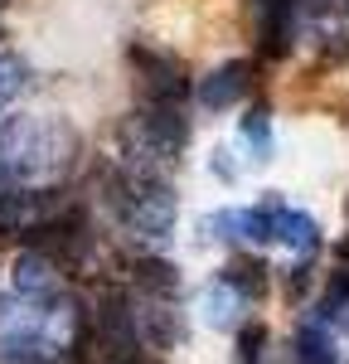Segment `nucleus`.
Instances as JSON below:
<instances>
[{
  "mask_svg": "<svg viewBox=\"0 0 349 364\" xmlns=\"http://www.w3.org/2000/svg\"><path fill=\"white\" fill-rule=\"evenodd\" d=\"M218 277L228 282L233 291H243L248 301H262V296L272 291V267H267L262 257H253V252H238V257H233Z\"/></svg>",
  "mask_w": 349,
  "mask_h": 364,
  "instance_id": "10",
  "label": "nucleus"
},
{
  "mask_svg": "<svg viewBox=\"0 0 349 364\" xmlns=\"http://www.w3.org/2000/svg\"><path fill=\"white\" fill-rule=\"evenodd\" d=\"M209 170H214V175H218L223 185H233V180H238V166H233V151H228V146H218V151H214Z\"/></svg>",
  "mask_w": 349,
  "mask_h": 364,
  "instance_id": "17",
  "label": "nucleus"
},
{
  "mask_svg": "<svg viewBox=\"0 0 349 364\" xmlns=\"http://www.w3.org/2000/svg\"><path fill=\"white\" fill-rule=\"evenodd\" d=\"M5 5H10V0H0V10H5Z\"/></svg>",
  "mask_w": 349,
  "mask_h": 364,
  "instance_id": "19",
  "label": "nucleus"
},
{
  "mask_svg": "<svg viewBox=\"0 0 349 364\" xmlns=\"http://www.w3.org/2000/svg\"><path fill=\"white\" fill-rule=\"evenodd\" d=\"M29 87V63L10 49H0V117L10 112V102Z\"/></svg>",
  "mask_w": 349,
  "mask_h": 364,
  "instance_id": "13",
  "label": "nucleus"
},
{
  "mask_svg": "<svg viewBox=\"0 0 349 364\" xmlns=\"http://www.w3.org/2000/svg\"><path fill=\"white\" fill-rule=\"evenodd\" d=\"M0 39H5V34H0Z\"/></svg>",
  "mask_w": 349,
  "mask_h": 364,
  "instance_id": "20",
  "label": "nucleus"
},
{
  "mask_svg": "<svg viewBox=\"0 0 349 364\" xmlns=\"http://www.w3.org/2000/svg\"><path fill=\"white\" fill-rule=\"evenodd\" d=\"M238 136L253 146V161H272V117H267V107H253V112L238 122Z\"/></svg>",
  "mask_w": 349,
  "mask_h": 364,
  "instance_id": "14",
  "label": "nucleus"
},
{
  "mask_svg": "<svg viewBox=\"0 0 349 364\" xmlns=\"http://www.w3.org/2000/svg\"><path fill=\"white\" fill-rule=\"evenodd\" d=\"M316 321L330 331H349V267H335L325 282V296L316 306Z\"/></svg>",
  "mask_w": 349,
  "mask_h": 364,
  "instance_id": "12",
  "label": "nucleus"
},
{
  "mask_svg": "<svg viewBox=\"0 0 349 364\" xmlns=\"http://www.w3.org/2000/svg\"><path fill=\"white\" fill-rule=\"evenodd\" d=\"M291 364H340L335 340H330V326L306 321V326L296 331V340H291Z\"/></svg>",
  "mask_w": 349,
  "mask_h": 364,
  "instance_id": "11",
  "label": "nucleus"
},
{
  "mask_svg": "<svg viewBox=\"0 0 349 364\" xmlns=\"http://www.w3.org/2000/svg\"><path fill=\"white\" fill-rule=\"evenodd\" d=\"M63 204L68 195L58 185H5L0 190V238H29Z\"/></svg>",
  "mask_w": 349,
  "mask_h": 364,
  "instance_id": "3",
  "label": "nucleus"
},
{
  "mask_svg": "<svg viewBox=\"0 0 349 364\" xmlns=\"http://www.w3.org/2000/svg\"><path fill=\"white\" fill-rule=\"evenodd\" d=\"M10 277H15V296L29 301V306H54V301L68 296V272L39 248H25L15 257V272Z\"/></svg>",
  "mask_w": 349,
  "mask_h": 364,
  "instance_id": "4",
  "label": "nucleus"
},
{
  "mask_svg": "<svg viewBox=\"0 0 349 364\" xmlns=\"http://www.w3.org/2000/svg\"><path fill=\"white\" fill-rule=\"evenodd\" d=\"M267 360V326L262 321H243L238 340H233V364H262Z\"/></svg>",
  "mask_w": 349,
  "mask_h": 364,
  "instance_id": "15",
  "label": "nucleus"
},
{
  "mask_svg": "<svg viewBox=\"0 0 349 364\" xmlns=\"http://www.w3.org/2000/svg\"><path fill=\"white\" fill-rule=\"evenodd\" d=\"M248 92H253V63H248V58H228V63H218L209 78L194 83V97H199L204 112H228Z\"/></svg>",
  "mask_w": 349,
  "mask_h": 364,
  "instance_id": "6",
  "label": "nucleus"
},
{
  "mask_svg": "<svg viewBox=\"0 0 349 364\" xmlns=\"http://www.w3.org/2000/svg\"><path fill=\"white\" fill-rule=\"evenodd\" d=\"M78 161V132L63 117H0V180L58 185Z\"/></svg>",
  "mask_w": 349,
  "mask_h": 364,
  "instance_id": "1",
  "label": "nucleus"
},
{
  "mask_svg": "<svg viewBox=\"0 0 349 364\" xmlns=\"http://www.w3.org/2000/svg\"><path fill=\"white\" fill-rule=\"evenodd\" d=\"M243 306H248V296L233 291L223 277H214L199 296V311H204V321H209L214 331H238V326H243Z\"/></svg>",
  "mask_w": 349,
  "mask_h": 364,
  "instance_id": "9",
  "label": "nucleus"
},
{
  "mask_svg": "<svg viewBox=\"0 0 349 364\" xmlns=\"http://www.w3.org/2000/svg\"><path fill=\"white\" fill-rule=\"evenodd\" d=\"M131 68H136V83H141L145 102H165V107H184L194 97V83L184 73V63L155 44H131Z\"/></svg>",
  "mask_w": 349,
  "mask_h": 364,
  "instance_id": "2",
  "label": "nucleus"
},
{
  "mask_svg": "<svg viewBox=\"0 0 349 364\" xmlns=\"http://www.w3.org/2000/svg\"><path fill=\"white\" fill-rule=\"evenodd\" d=\"M126 272H131L136 296H150V301H174L179 296V267L160 252H136L126 262Z\"/></svg>",
  "mask_w": 349,
  "mask_h": 364,
  "instance_id": "8",
  "label": "nucleus"
},
{
  "mask_svg": "<svg viewBox=\"0 0 349 364\" xmlns=\"http://www.w3.org/2000/svg\"><path fill=\"white\" fill-rule=\"evenodd\" d=\"M116 364H165L155 350H136V355H126V360H116Z\"/></svg>",
  "mask_w": 349,
  "mask_h": 364,
  "instance_id": "18",
  "label": "nucleus"
},
{
  "mask_svg": "<svg viewBox=\"0 0 349 364\" xmlns=\"http://www.w3.org/2000/svg\"><path fill=\"white\" fill-rule=\"evenodd\" d=\"M136 326H141V345L155 350V355H165V350H174V345L184 340V321H179L174 301L136 296Z\"/></svg>",
  "mask_w": 349,
  "mask_h": 364,
  "instance_id": "7",
  "label": "nucleus"
},
{
  "mask_svg": "<svg viewBox=\"0 0 349 364\" xmlns=\"http://www.w3.org/2000/svg\"><path fill=\"white\" fill-rule=\"evenodd\" d=\"M63 360V340L49 336L44 311L34 306V321H15L0 331V364H58Z\"/></svg>",
  "mask_w": 349,
  "mask_h": 364,
  "instance_id": "5",
  "label": "nucleus"
},
{
  "mask_svg": "<svg viewBox=\"0 0 349 364\" xmlns=\"http://www.w3.org/2000/svg\"><path fill=\"white\" fill-rule=\"evenodd\" d=\"M311 277H316V272H311V262H296V267L287 272V291L296 296V301H301V296L311 291Z\"/></svg>",
  "mask_w": 349,
  "mask_h": 364,
  "instance_id": "16",
  "label": "nucleus"
}]
</instances>
